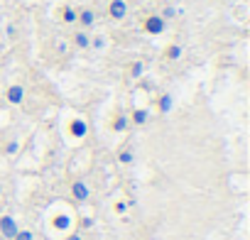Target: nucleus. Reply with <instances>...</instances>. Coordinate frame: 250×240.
<instances>
[{
  "mask_svg": "<svg viewBox=\"0 0 250 240\" xmlns=\"http://www.w3.org/2000/svg\"><path fill=\"white\" fill-rule=\"evenodd\" d=\"M18 230H20V225L13 216H0V235H3L5 240H13Z\"/></svg>",
  "mask_w": 250,
  "mask_h": 240,
  "instance_id": "nucleus-1",
  "label": "nucleus"
},
{
  "mask_svg": "<svg viewBox=\"0 0 250 240\" xmlns=\"http://www.w3.org/2000/svg\"><path fill=\"white\" fill-rule=\"evenodd\" d=\"M145 32L147 35H162L167 30V20H162V15H150L145 22H143Z\"/></svg>",
  "mask_w": 250,
  "mask_h": 240,
  "instance_id": "nucleus-2",
  "label": "nucleus"
},
{
  "mask_svg": "<svg viewBox=\"0 0 250 240\" xmlns=\"http://www.w3.org/2000/svg\"><path fill=\"white\" fill-rule=\"evenodd\" d=\"M108 15L115 22L125 20V15H128V3H125V0H110L108 3Z\"/></svg>",
  "mask_w": 250,
  "mask_h": 240,
  "instance_id": "nucleus-3",
  "label": "nucleus"
},
{
  "mask_svg": "<svg viewBox=\"0 0 250 240\" xmlns=\"http://www.w3.org/2000/svg\"><path fill=\"white\" fill-rule=\"evenodd\" d=\"M76 22L81 25V30H91L93 25H96V10H91V8H83V10H79V15H76Z\"/></svg>",
  "mask_w": 250,
  "mask_h": 240,
  "instance_id": "nucleus-4",
  "label": "nucleus"
},
{
  "mask_svg": "<svg viewBox=\"0 0 250 240\" xmlns=\"http://www.w3.org/2000/svg\"><path fill=\"white\" fill-rule=\"evenodd\" d=\"M71 196H74V201H79V203L88 201V196H91L88 184H86V181H74V184H71Z\"/></svg>",
  "mask_w": 250,
  "mask_h": 240,
  "instance_id": "nucleus-5",
  "label": "nucleus"
},
{
  "mask_svg": "<svg viewBox=\"0 0 250 240\" xmlns=\"http://www.w3.org/2000/svg\"><path fill=\"white\" fill-rule=\"evenodd\" d=\"M71 44H74L76 49H88V47H91V35H88L86 30H76V32L71 35Z\"/></svg>",
  "mask_w": 250,
  "mask_h": 240,
  "instance_id": "nucleus-6",
  "label": "nucleus"
},
{
  "mask_svg": "<svg viewBox=\"0 0 250 240\" xmlns=\"http://www.w3.org/2000/svg\"><path fill=\"white\" fill-rule=\"evenodd\" d=\"M8 100H10L13 105H20V103L25 100V88H22L20 83L10 86V88H8Z\"/></svg>",
  "mask_w": 250,
  "mask_h": 240,
  "instance_id": "nucleus-7",
  "label": "nucleus"
},
{
  "mask_svg": "<svg viewBox=\"0 0 250 240\" xmlns=\"http://www.w3.org/2000/svg\"><path fill=\"white\" fill-rule=\"evenodd\" d=\"M147 120H150V110H147V108H135V110H133V118H130L133 125H145Z\"/></svg>",
  "mask_w": 250,
  "mask_h": 240,
  "instance_id": "nucleus-8",
  "label": "nucleus"
},
{
  "mask_svg": "<svg viewBox=\"0 0 250 240\" xmlns=\"http://www.w3.org/2000/svg\"><path fill=\"white\" fill-rule=\"evenodd\" d=\"M76 15H79V10H74L71 5H64V8H62V20H64L66 25H74V22H76Z\"/></svg>",
  "mask_w": 250,
  "mask_h": 240,
  "instance_id": "nucleus-9",
  "label": "nucleus"
},
{
  "mask_svg": "<svg viewBox=\"0 0 250 240\" xmlns=\"http://www.w3.org/2000/svg\"><path fill=\"white\" fill-rule=\"evenodd\" d=\"M172 105H174V100H172V93H162V96H160V103H157L160 113H169V110H172Z\"/></svg>",
  "mask_w": 250,
  "mask_h": 240,
  "instance_id": "nucleus-10",
  "label": "nucleus"
},
{
  "mask_svg": "<svg viewBox=\"0 0 250 240\" xmlns=\"http://www.w3.org/2000/svg\"><path fill=\"white\" fill-rule=\"evenodd\" d=\"M128 123H130V120H128V115H118L115 120H113V133H123V130H128Z\"/></svg>",
  "mask_w": 250,
  "mask_h": 240,
  "instance_id": "nucleus-11",
  "label": "nucleus"
},
{
  "mask_svg": "<svg viewBox=\"0 0 250 240\" xmlns=\"http://www.w3.org/2000/svg\"><path fill=\"white\" fill-rule=\"evenodd\" d=\"M182 52H184V49H182L179 44H169L167 52H165V57H167L169 61H177V59H182Z\"/></svg>",
  "mask_w": 250,
  "mask_h": 240,
  "instance_id": "nucleus-12",
  "label": "nucleus"
},
{
  "mask_svg": "<svg viewBox=\"0 0 250 240\" xmlns=\"http://www.w3.org/2000/svg\"><path fill=\"white\" fill-rule=\"evenodd\" d=\"M118 162H120V164H133V162H135V155H133V150H120V155H118Z\"/></svg>",
  "mask_w": 250,
  "mask_h": 240,
  "instance_id": "nucleus-13",
  "label": "nucleus"
},
{
  "mask_svg": "<svg viewBox=\"0 0 250 240\" xmlns=\"http://www.w3.org/2000/svg\"><path fill=\"white\" fill-rule=\"evenodd\" d=\"M143 69H145V66H143V61L130 64V76H133V79H140V76H143Z\"/></svg>",
  "mask_w": 250,
  "mask_h": 240,
  "instance_id": "nucleus-14",
  "label": "nucleus"
},
{
  "mask_svg": "<svg viewBox=\"0 0 250 240\" xmlns=\"http://www.w3.org/2000/svg\"><path fill=\"white\" fill-rule=\"evenodd\" d=\"M177 13H179L177 8H172V5H167V8H165V10H162L160 15H162V20H172V18H177Z\"/></svg>",
  "mask_w": 250,
  "mask_h": 240,
  "instance_id": "nucleus-15",
  "label": "nucleus"
},
{
  "mask_svg": "<svg viewBox=\"0 0 250 240\" xmlns=\"http://www.w3.org/2000/svg\"><path fill=\"white\" fill-rule=\"evenodd\" d=\"M13 240H35V235H32V230H18Z\"/></svg>",
  "mask_w": 250,
  "mask_h": 240,
  "instance_id": "nucleus-16",
  "label": "nucleus"
},
{
  "mask_svg": "<svg viewBox=\"0 0 250 240\" xmlns=\"http://www.w3.org/2000/svg\"><path fill=\"white\" fill-rule=\"evenodd\" d=\"M91 47H93V49H103V47H105V40H103V37H93V40H91Z\"/></svg>",
  "mask_w": 250,
  "mask_h": 240,
  "instance_id": "nucleus-17",
  "label": "nucleus"
},
{
  "mask_svg": "<svg viewBox=\"0 0 250 240\" xmlns=\"http://www.w3.org/2000/svg\"><path fill=\"white\" fill-rule=\"evenodd\" d=\"M18 152V142H8V155H15Z\"/></svg>",
  "mask_w": 250,
  "mask_h": 240,
  "instance_id": "nucleus-18",
  "label": "nucleus"
},
{
  "mask_svg": "<svg viewBox=\"0 0 250 240\" xmlns=\"http://www.w3.org/2000/svg\"><path fill=\"white\" fill-rule=\"evenodd\" d=\"M57 52L64 54V52H66V42H57Z\"/></svg>",
  "mask_w": 250,
  "mask_h": 240,
  "instance_id": "nucleus-19",
  "label": "nucleus"
},
{
  "mask_svg": "<svg viewBox=\"0 0 250 240\" xmlns=\"http://www.w3.org/2000/svg\"><path fill=\"white\" fill-rule=\"evenodd\" d=\"M115 208H118V213H125V208H128V206H125V203H123V201H120V203H118V206H115Z\"/></svg>",
  "mask_w": 250,
  "mask_h": 240,
  "instance_id": "nucleus-20",
  "label": "nucleus"
},
{
  "mask_svg": "<svg viewBox=\"0 0 250 240\" xmlns=\"http://www.w3.org/2000/svg\"><path fill=\"white\" fill-rule=\"evenodd\" d=\"M69 240H81V235H71V238H69Z\"/></svg>",
  "mask_w": 250,
  "mask_h": 240,
  "instance_id": "nucleus-21",
  "label": "nucleus"
},
{
  "mask_svg": "<svg viewBox=\"0 0 250 240\" xmlns=\"http://www.w3.org/2000/svg\"><path fill=\"white\" fill-rule=\"evenodd\" d=\"M0 35H3V27H0Z\"/></svg>",
  "mask_w": 250,
  "mask_h": 240,
  "instance_id": "nucleus-22",
  "label": "nucleus"
},
{
  "mask_svg": "<svg viewBox=\"0 0 250 240\" xmlns=\"http://www.w3.org/2000/svg\"><path fill=\"white\" fill-rule=\"evenodd\" d=\"M0 194H3V186H0Z\"/></svg>",
  "mask_w": 250,
  "mask_h": 240,
  "instance_id": "nucleus-23",
  "label": "nucleus"
}]
</instances>
